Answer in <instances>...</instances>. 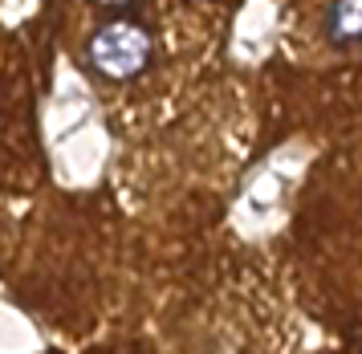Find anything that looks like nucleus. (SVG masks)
I'll return each instance as SVG.
<instances>
[{"mask_svg":"<svg viewBox=\"0 0 362 354\" xmlns=\"http://www.w3.org/2000/svg\"><path fill=\"white\" fill-rule=\"evenodd\" d=\"M98 4H110V8H115V4H127V0H98Z\"/></svg>","mask_w":362,"mask_h":354,"instance_id":"7ed1b4c3","label":"nucleus"},{"mask_svg":"<svg viewBox=\"0 0 362 354\" xmlns=\"http://www.w3.org/2000/svg\"><path fill=\"white\" fill-rule=\"evenodd\" d=\"M326 37L334 45H362V0H329Z\"/></svg>","mask_w":362,"mask_h":354,"instance_id":"f03ea898","label":"nucleus"},{"mask_svg":"<svg viewBox=\"0 0 362 354\" xmlns=\"http://www.w3.org/2000/svg\"><path fill=\"white\" fill-rule=\"evenodd\" d=\"M151 33L134 21H106L90 37V65L110 81H131L151 65Z\"/></svg>","mask_w":362,"mask_h":354,"instance_id":"f257e3e1","label":"nucleus"}]
</instances>
